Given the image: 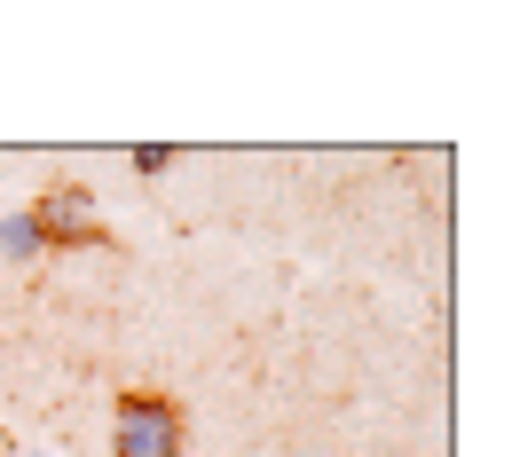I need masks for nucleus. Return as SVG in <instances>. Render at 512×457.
I'll return each instance as SVG.
<instances>
[{
	"instance_id": "obj_1",
	"label": "nucleus",
	"mask_w": 512,
	"mask_h": 457,
	"mask_svg": "<svg viewBox=\"0 0 512 457\" xmlns=\"http://www.w3.org/2000/svg\"><path fill=\"white\" fill-rule=\"evenodd\" d=\"M190 450V418L182 402L158 387H127L111 410V457H182Z\"/></svg>"
},
{
	"instance_id": "obj_2",
	"label": "nucleus",
	"mask_w": 512,
	"mask_h": 457,
	"mask_svg": "<svg viewBox=\"0 0 512 457\" xmlns=\"http://www.w3.org/2000/svg\"><path fill=\"white\" fill-rule=\"evenodd\" d=\"M24 221L40 229V245H64V253H79V245H103V213H95V197L79 190V182L48 190L32 213H24Z\"/></svg>"
},
{
	"instance_id": "obj_3",
	"label": "nucleus",
	"mask_w": 512,
	"mask_h": 457,
	"mask_svg": "<svg viewBox=\"0 0 512 457\" xmlns=\"http://www.w3.org/2000/svg\"><path fill=\"white\" fill-rule=\"evenodd\" d=\"M0 253H8V261H32V253H40V229H32L24 213H8V221H0Z\"/></svg>"
},
{
	"instance_id": "obj_4",
	"label": "nucleus",
	"mask_w": 512,
	"mask_h": 457,
	"mask_svg": "<svg viewBox=\"0 0 512 457\" xmlns=\"http://www.w3.org/2000/svg\"><path fill=\"white\" fill-rule=\"evenodd\" d=\"M166 166H174L166 142H142V150H134V174H166Z\"/></svg>"
}]
</instances>
